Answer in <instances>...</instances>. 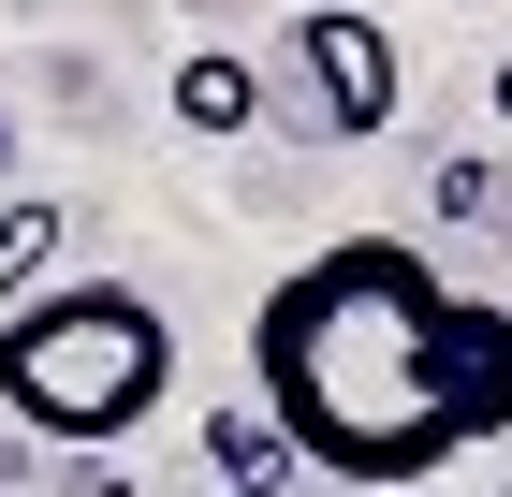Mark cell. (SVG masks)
<instances>
[{"instance_id":"obj_1","label":"cell","mask_w":512,"mask_h":497,"mask_svg":"<svg viewBox=\"0 0 512 497\" xmlns=\"http://www.w3.org/2000/svg\"><path fill=\"white\" fill-rule=\"evenodd\" d=\"M249 381L308 468L395 497L469 439H512V307L454 293L410 234H337L249 307Z\"/></svg>"},{"instance_id":"obj_2","label":"cell","mask_w":512,"mask_h":497,"mask_svg":"<svg viewBox=\"0 0 512 497\" xmlns=\"http://www.w3.org/2000/svg\"><path fill=\"white\" fill-rule=\"evenodd\" d=\"M176 381V322L132 278H44L30 307H0V410L30 439H132Z\"/></svg>"},{"instance_id":"obj_3","label":"cell","mask_w":512,"mask_h":497,"mask_svg":"<svg viewBox=\"0 0 512 497\" xmlns=\"http://www.w3.org/2000/svg\"><path fill=\"white\" fill-rule=\"evenodd\" d=\"M293 74H308L322 132H381L395 117V30L366 0H308V15H293Z\"/></svg>"},{"instance_id":"obj_4","label":"cell","mask_w":512,"mask_h":497,"mask_svg":"<svg viewBox=\"0 0 512 497\" xmlns=\"http://www.w3.org/2000/svg\"><path fill=\"white\" fill-rule=\"evenodd\" d=\"M161 103H176V132H249V117H264V74H249L235 44H191Z\"/></svg>"},{"instance_id":"obj_5","label":"cell","mask_w":512,"mask_h":497,"mask_svg":"<svg viewBox=\"0 0 512 497\" xmlns=\"http://www.w3.org/2000/svg\"><path fill=\"white\" fill-rule=\"evenodd\" d=\"M205 454H220V497H293V439H278V410H220Z\"/></svg>"},{"instance_id":"obj_6","label":"cell","mask_w":512,"mask_h":497,"mask_svg":"<svg viewBox=\"0 0 512 497\" xmlns=\"http://www.w3.org/2000/svg\"><path fill=\"white\" fill-rule=\"evenodd\" d=\"M59 264V205H0V307H30Z\"/></svg>"},{"instance_id":"obj_7","label":"cell","mask_w":512,"mask_h":497,"mask_svg":"<svg viewBox=\"0 0 512 497\" xmlns=\"http://www.w3.org/2000/svg\"><path fill=\"white\" fill-rule=\"evenodd\" d=\"M439 220H512V191H498V161H439Z\"/></svg>"},{"instance_id":"obj_8","label":"cell","mask_w":512,"mask_h":497,"mask_svg":"<svg viewBox=\"0 0 512 497\" xmlns=\"http://www.w3.org/2000/svg\"><path fill=\"white\" fill-rule=\"evenodd\" d=\"M498 117H512V59H498Z\"/></svg>"},{"instance_id":"obj_9","label":"cell","mask_w":512,"mask_h":497,"mask_svg":"<svg viewBox=\"0 0 512 497\" xmlns=\"http://www.w3.org/2000/svg\"><path fill=\"white\" fill-rule=\"evenodd\" d=\"M498 497H512V483H498Z\"/></svg>"}]
</instances>
